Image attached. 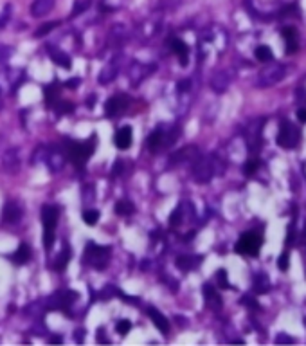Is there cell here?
Wrapping results in <instances>:
<instances>
[{
  "label": "cell",
  "mask_w": 306,
  "mask_h": 346,
  "mask_svg": "<svg viewBox=\"0 0 306 346\" xmlns=\"http://www.w3.org/2000/svg\"><path fill=\"white\" fill-rule=\"evenodd\" d=\"M54 9V0H32L31 15L34 18H42Z\"/></svg>",
  "instance_id": "obj_19"
},
{
  "label": "cell",
  "mask_w": 306,
  "mask_h": 346,
  "mask_svg": "<svg viewBox=\"0 0 306 346\" xmlns=\"http://www.w3.org/2000/svg\"><path fill=\"white\" fill-rule=\"evenodd\" d=\"M114 211L117 214H122V216H126V214L134 213V204L130 200H119L117 204H115Z\"/></svg>",
  "instance_id": "obj_29"
},
{
  "label": "cell",
  "mask_w": 306,
  "mask_h": 346,
  "mask_svg": "<svg viewBox=\"0 0 306 346\" xmlns=\"http://www.w3.org/2000/svg\"><path fill=\"white\" fill-rule=\"evenodd\" d=\"M115 294H119V289H115V287L108 285V287H107V289L101 292V297H103V299H108V297L115 296Z\"/></svg>",
  "instance_id": "obj_42"
},
{
  "label": "cell",
  "mask_w": 306,
  "mask_h": 346,
  "mask_svg": "<svg viewBox=\"0 0 306 346\" xmlns=\"http://www.w3.org/2000/svg\"><path fill=\"white\" fill-rule=\"evenodd\" d=\"M77 299V294L72 290H58L45 299V310H69V307Z\"/></svg>",
  "instance_id": "obj_6"
},
{
  "label": "cell",
  "mask_w": 306,
  "mask_h": 346,
  "mask_svg": "<svg viewBox=\"0 0 306 346\" xmlns=\"http://www.w3.org/2000/svg\"><path fill=\"white\" fill-rule=\"evenodd\" d=\"M2 168L9 173V175H15L16 171L20 170V153L16 148H11L4 153L2 157Z\"/></svg>",
  "instance_id": "obj_15"
},
{
  "label": "cell",
  "mask_w": 306,
  "mask_h": 346,
  "mask_svg": "<svg viewBox=\"0 0 306 346\" xmlns=\"http://www.w3.org/2000/svg\"><path fill=\"white\" fill-rule=\"evenodd\" d=\"M32 252H31V247L27 246V244H20V247L16 249L13 256H11V262L16 265H26L29 260H31Z\"/></svg>",
  "instance_id": "obj_25"
},
{
  "label": "cell",
  "mask_w": 306,
  "mask_h": 346,
  "mask_svg": "<svg viewBox=\"0 0 306 346\" xmlns=\"http://www.w3.org/2000/svg\"><path fill=\"white\" fill-rule=\"evenodd\" d=\"M130 330H132V323H130V321H126V319H121V321L117 323V332H119L121 335H126Z\"/></svg>",
  "instance_id": "obj_40"
},
{
  "label": "cell",
  "mask_w": 306,
  "mask_h": 346,
  "mask_svg": "<svg viewBox=\"0 0 306 346\" xmlns=\"http://www.w3.org/2000/svg\"><path fill=\"white\" fill-rule=\"evenodd\" d=\"M128 105H130L128 96L115 94V96H112V98H108L107 105H105V112H107L108 117H115V115H121V114L128 108Z\"/></svg>",
  "instance_id": "obj_11"
},
{
  "label": "cell",
  "mask_w": 306,
  "mask_h": 346,
  "mask_svg": "<svg viewBox=\"0 0 306 346\" xmlns=\"http://www.w3.org/2000/svg\"><path fill=\"white\" fill-rule=\"evenodd\" d=\"M202 292H204L205 303H207V307H209L211 310H214V312L222 310V296L218 294V290L214 289L213 285L205 283L204 289H202Z\"/></svg>",
  "instance_id": "obj_16"
},
{
  "label": "cell",
  "mask_w": 306,
  "mask_h": 346,
  "mask_svg": "<svg viewBox=\"0 0 306 346\" xmlns=\"http://www.w3.org/2000/svg\"><path fill=\"white\" fill-rule=\"evenodd\" d=\"M285 76H287V67L281 65V63H272V65L260 70V74L256 78V85H258V88L274 87Z\"/></svg>",
  "instance_id": "obj_5"
},
{
  "label": "cell",
  "mask_w": 306,
  "mask_h": 346,
  "mask_svg": "<svg viewBox=\"0 0 306 346\" xmlns=\"http://www.w3.org/2000/svg\"><path fill=\"white\" fill-rule=\"evenodd\" d=\"M216 281L220 289H232L229 280H227V271H223V269H220V271L216 272Z\"/></svg>",
  "instance_id": "obj_37"
},
{
  "label": "cell",
  "mask_w": 306,
  "mask_h": 346,
  "mask_svg": "<svg viewBox=\"0 0 306 346\" xmlns=\"http://www.w3.org/2000/svg\"><path fill=\"white\" fill-rule=\"evenodd\" d=\"M132 139H134V133H132V126H122L119 128L114 135V145L115 148L119 150H128L130 145H132Z\"/></svg>",
  "instance_id": "obj_18"
},
{
  "label": "cell",
  "mask_w": 306,
  "mask_h": 346,
  "mask_svg": "<svg viewBox=\"0 0 306 346\" xmlns=\"http://www.w3.org/2000/svg\"><path fill=\"white\" fill-rule=\"evenodd\" d=\"M56 110L58 114H69L74 110V105L72 103H69V101H56Z\"/></svg>",
  "instance_id": "obj_39"
},
{
  "label": "cell",
  "mask_w": 306,
  "mask_h": 346,
  "mask_svg": "<svg viewBox=\"0 0 306 346\" xmlns=\"http://www.w3.org/2000/svg\"><path fill=\"white\" fill-rule=\"evenodd\" d=\"M63 150L70 163L74 164V166H77L79 170H83L85 163L89 161V157L94 153V150H96V137L92 135L90 141H83V143L72 141V139H65Z\"/></svg>",
  "instance_id": "obj_2"
},
{
  "label": "cell",
  "mask_w": 306,
  "mask_h": 346,
  "mask_svg": "<svg viewBox=\"0 0 306 346\" xmlns=\"http://www.w3.org/2000/svg\"><path fill=\"white\" fill-rule=\"evenodd\" d=\"M122 171V161H117V163L114 164V168H112V175L114 177H119Z\"/></svg>",
  "instance_id": "obj_47"
},
{
  "label": "cell",
  "mask_w": 306,
  "mask_h": 346,
  "mask_svg": "<svg viewBox=\"0 0 306 346\" xmlns=\"http://www.w3.org/2000/svg\"><path fill=\"white\" fill-rule=\"evenodd\" d=\"M117 74H119V63L115 62V60H112V62L101 70V74L97 76V82L103 83V85H108V83H112L115 78H117Z\"/></svg>",
  "instance_id": "obj_20"
},
{
  "label": "cell",
  "mask_w": 306,
  "mask_h": 346,
  "mask_svg": "<svg viewBox=\"0 0 306 346\" xmlns=\"http://www.w3.org/2000/svg\"><path fill=\"white\" fill-rule=\"evenodd\" d=\"M110 264V249L103 246H96V244H87L83 251V265H89L96 271H103L107 269Z\"/></svg>",
  "instance_id": "obj_3"
},
{
  "label": "cell",
  "mask_w": 306,
  "mask_h": 346,
  "mask_svg": "<svg viewBox=\"0 0 306 346\" xmlns=\"http://www.w3.org/2000/svg\"><path fill=\"white\" fill-rule=\"evenodd\" d=\"M297 117H299L301 123H306V108H301L299 112H297Z\"/></svg>",
  "instance_id": "obj_49"
},
{
  "label": "cell",
  "mask_w": 306,
  "mask_h": 346,
  "mask_svg": "<svg viewBox=\"0 0 306 346\" xmlns=\"http://www.w3.org/2000/svg\"><path fill=\"white\" fill-rule=\"evenodd\" d=\"M97 343H108V339L105 337V334H97Z\"/></svg>",
  "instance_id": "obj_51"
},
{
  "label": "cell",
  "mask_w": 306,
  "mask_h": 346,
  "mask_svg": "<svg viewBox=\"0 0 306 346\" xmlns=\"http://www.w3.org/2000/svg\"><path fill=\"white\" fill-rule=\"evenodd\" d=\"M69 260H70V251H69V247H65L63 252L56 258L54 269H56V271H63L65 267H67V264H69Z\"/></svg>",
  "instance_id": "obj_32"
},
{
  "label": "cell",
  "mask_w": 306,
  "mask_h": 346,
  "mask_svg": "<svg viewBox=\"0 0 306 346\" xmlns=\"http://www.w3.org/2000/svg\"><path fill=\"white\" fill-rule=\"evenodd\" d=\"M150 70H155V65H144V63L139 62L132 63V67H130V82H132V85H139L144 78L152 74Z\"/></svg>",
  "instance_id": "obj_14"
},
{
  "label": "cell",
  "mask_w": 306,
  "mask_h": 346,
  "mask_svg": "<svg viewBox=\"0 0 306 346\" xmlns=\"http://www.w3.org/2000/svg\"><path fill=\"white\" fill-rule=\"evenodd\" d=\"M242 303L243 305H245V307H249V309H260V307H258V303H256V299H252V297H249V296H245L242 299Z\"/></svg>",
  "instance_id": "obj_45"
},
{
  "label": "cell",
  "mask_w": 306,
  "mask_h": 346,
  "mask_svg": "<svg viewBox=\"0 0 306 346\" xmlns=\"http://www.w3.org/2000/svg\"><path fill=\"white\" fill-rule=\"evenodd\" d=\"M281 34L287 38V52L288 54H293L297 50V29L295 27H283L281 29Z\"/></svg>",
  "instance_id": "obj_23"
},
{
  "label": "cell",
  "mask_w": 306,
  "mask_h": 346,
  "mask_svg": "<svg viewBox=\"0 0 306 346\" xmlns=\"http://www.w3.org/2000/svg\"><path fill=\"white\" fill-rule=\"evenodd\" d=\"M58 25H60V22H58V20H54V22H47V24L40 25L38 29L34 31V36H36V38L45 36V34H49V33H51L54 27H58Z\"/></svg>",
  "instance_id": "obj_33"
},
{
  "label": "cell",
  "mask_w": 306,
  "mask_h": 346,
  "mask_svg": "<svg viewBox=\"0 0 306 346\" xmlns=\"http://www.w3.org/2000/svg\"><path fill=\"white\" fill-rule=\"evenodd\" d=\"M128 36V31L124 25H114L112 29H110V34H108V44L110 45H121Z\"/></svg>",
  "instance_id": "obj_24"
},
{
  "label": "cell",
  "mask_w": 306,
  "mask_h": 346,
  "mask_svg": "<svg viewBox=\"0 0 306 346\" xmlns=\"http://www.w3.org/2000/svg\"><path fill=\"white\" fill-rule=\"evenodd\" d=\"M275 343H277V345H292L293 339L290 337V335L281 334V335H277V337H275Z\"/></svg>",
  "instance_id": "obj_44"
},
{
  "label": "cell",
  "mask_w": 306,
  "mask_h": 346,
  "mask_svg": "<svg viewBox=\"0 0 306 346\" xmlns=\"http://www.w3.org/2000/svg\"><path fill=\"white\" fill-rule=\"evenodd\" d=\"M177 137H179V132H166V130H162V128H157V130H153L152 133H150V137H148V148H150V151H153V153H157V151L164 150L166 146H169L173 143V141H177Z\"/></svg>",
  "instance_id": "obj_8"
},
{
  "label": "cell",
  "mask_w": 306,
  "mask_h": 346,
  "mask_svg": "<svg viewBox=\"0 0 306 346\" xmlns=\"http://www.w3.org/2000/svg\"><path fill=\"white\" fill-rule=\"evenodd\" d=\"M56 85H47L44 88L45 94V101H47V107H54V103L58 101V94H56Z\"/></svg>",
  "instance_id": "obj_30"
},
{
  "label": "cell",
  "mask_w": 306,
  "mask_h": 346,
  "mask_svg": "<svg viewBox=\"0 0 306 346\" xmlns=\"http://www.w3.org/2000/svg\"><path fill=\"white\" fill-rule=\"evenodd\" d=\"M263 238L258 233H245L242 238L238 240L236 252L240 254H249V256H256L260 249H261Z\"/></svg>",
  "instance_id": "obj_10"
},
{
  "label": "cell",
  "mask_w": 306,
  "mask_h": 346,
  "mask_svg": "<svg viewBox=\"0 0 306 346\" xmlns=\"http://www.w3.org/2000/svg\"><path fill=\"white\" fill-rule=\"evenodd\" d=\"M258 168H260V161L256 157L249 159L247 163H245V166H243V171H245V175H254L256 171H258Z\"/></svg>",
  "instance_id": "obj_36"
},
{
  "label": "cell",
  "mask_w": 306,
  "mask_h": 346,
  "mask_svg": "<svg viewBox=\"0 0 306 346\" xmlns=\"http://www.w3.org/2000/svg\"><path fill=\"white\" fill-rule=\"evenodd\" d=\"M263 119H256L250 123L249 130H247V141H249L250 150L258 151L261 146V128H263Z\"/></svg>",
  "instance_id": "obj_13"
},
{
  "label": "cell",
  "mask_w": 306,
  "mask_h": 346,
  "mask_svg": "<svg viewBox=\"0 0 306 346\" xmlns=\"http://www.w3.org/2000/svg\"><path fill=\"white\" fill-rule=\"evenodd\" d=\"M58 218H60V211H58L56 206L52 204H47L42 208V222H44V247L47 251L52 249V244H54V238H56V224Z\"/></svg>",
  "instance_id": "obj_4"
},
{
  "label": "cell",
  "mask_w": 306,
  "mask_h": 346,
  "mask_svg": "<svg viewBox=\"0 0 306 346\" xmlns=\"http://www.w3.org/2000/svg\"><path fill=\"white\" fill-rule=\"evenodd\" d=\"M49 54H51V60L56 65L63 67V69H70V58L69 54H65L63 50L56 49V47H49Z\"/></svg>",
  "instance_id": "obj_27"
},
{
  "label": "cell",
  "mask_w": 306,
  "mask_h": 346,
  "mask_svg": "<svg viewBox=\"0 0 306 346\" xmlns=\"http://www.w3.org/2000/svg\"><path fill=\"white\" fill-rule=\"evenodd\" d=\"M90 4H92L90 0H76V2H74V7H72V11H70V18H74V16H77V15L85 13L90 7Z\"/></svg>",
  "instance_id": "obj_31"
},
{
  "label": "cell",
  "mask_w": 306,
  "mask_h": 346,
  "mask_svg": "<svg viewBox=\"0 0 306 346\" xmlns=\"http://www.w3.org/2000/svg\"><path fill=\"white\" fill-rule=\"evenodd\" d=\"M225 166L216 155H202L193 161V179L200 184L209 182L214 175H222Z\"/></svg>",
  "instance_id": "obj_1"
},
{
  "label": "cell",
  "mask_w": 306,
  "mask_h": 346,
  "mask_svg": "<svg viewBox=\"0 0 306 346\" xmlns=\"http://www.w3.org/2000/svg\"><path fill=\"white\" fill-rule=\"evenodd\" d=\"M301 139V132L297 126H293L290 121H283L279 125V132H277V145L285 150H292L297 146Z\"/></svg>",
  "instance_id": "obj_7"
},
{
  "label": "cell",
  "mask_w": 306,
  "mask_h": 346,
  "mask_svg": "<svg viewBox=\"0 0 306 346\" xmlns=\"http://www.w3.org/2000/svg\"><path fill=\"white\" fill-rule=\"evenodd\" d=\"M277 267H279L281 271H287L288 269V252H283L277 260Z\"/></svg>",
  "instance_id": "obj_43"
},
{
  "label": "cell",
  "mask_w": 306,
  "mask_h": 346,
  "mask_svg": "<svg viewBox=\"0 0 306 346\" xmlns=\"http://www.w3.org/2000/svg\"><path fill=\"white\" fill-rule=\"evenodd\" d=\"M169 47H171V50L175 52V54H179L180 58V65H187V54H189V47H187V44L185 42H182L180 38H171L169 40Z\"/></svg>",
  "instance_id": "obj_21"
},
{
  "label": "cell",
  "mask_w": 306,
  "mask_h": 346,
  "mask_svg": "<svg viewBox=\"0 0 306 346\" xmlns=\"http://www.w3.org/2000/svg\"><path fill=\"white\" fill-rule=\"evenodd\" d=\"M305 325H306V319H305Z\"/></svg>",
  "instance_id": "obj_53"
},
{
  "label": "cell",
  "mask_w": 306,
  "mask_h": 346,
  "mask_svg": "<svg viewBox=\"0 0 306 346\" xmlns=\"http://www.w3.org/2000/svg\"><path fill=\"white\" fill-rule=\"evenodd\" d=\"M51 343H52V345H58V343H63V337H61V335H54V337H51Z\"/></svg>",
  "instance_id": "obj_50"
},
{
  "label": "cell",
  "mask_w": 306,
  "mask_h": 346,
  "mask_svg": "<svg viewBox=\"0 0 306 346\" xmlns=\"http://www.w3.org/2000/svg\"><path fill=\"white\" fill-rule=\"evenodd\" d=\"M87 107H94V96H92V98H90V99H87Z\"/></svg>",
  "instance_id": "obj_52"
},
{
  "label": "cell",
  "mask_w": 306,
  "mask_h": 346,
  "mask_svg": "<svg viewBox=\"0 0 306 346\" xmlns=\"http://www.w3.org/2000/svg\"><path fill=\"white\" fill-rule=\"evenodd\" d=\"M230 82H232V74H230L229 70H216L214 74L211 76L209 85L214 92L222 94V92H225V90L229 88Z\"/></svg>",
  "instance_id": "obj_12"
},
{
  "label": "cell",
  "mask_w": 306,
  "mask_h": 346,
  "mask_svg": "<svg viewBox=\"0 0 306 346\" xmlns=\"http://www.w3.org/2000/svg\"><path fill=\"white\" fill-rule=\"evenodd\" d=\"M97 220H99V211H96V209H87V211H83V222L87 226H96Z\"/></svg>",
  "instance_id": "obj_35"
},
{
  "label": "cell",
  "mask_w": 306,
  "mask_h": 346,
  "mask_svg": "<svg viewBox=\"0 0 306 346\" xmlns=\"http://www.w3.org/2000/svg\"><path fill=\"white\" fill-rule=\"evenodd\" d=\"M189 87H191V82H189V80H182V82L179 83V90H180V92H187V90H189Z\"/></svg>",
  "instance_id": "obj_48"
},
{
  "label": "cell",
  "mask_w": 306,
  "mask_h": 346,
  "mask_svg": "<svg viewBox=\"0 0 306 346\" xmlns=\"http://www.w3.org/2000/svg\"><path fill=\"white\" fill-rule=\"evenodd\" d=\"M44 161H45V164L49 166V170H51L52 173H58L60 170H63L65 161H67V155H65L63 146H56V145L45 146L44 148Z\"/></svg>",
  "instance_id": "obj_9"
},
{
  "label": "cell",
  "mask_w": 306,
  "mask_h": 346,
  "mask_svg": "<svg viewBox=\"0 0 306 346\" xmlns=\"http://www.w3.org/2000/svg\"><path fill=\"white\" fill-rule=\"evenodd\" d=\"M2 218H4V222H7V224H16V222H20V218H22V206L15 200L6 202L4 211H2Z\"/></svg>",
  "instance_id": "obj_17"
},
{
  "label": "cell",
  "mask_w": 306,
  "mask_h": 346,
  "mask_svg": "<svg viewBox=\"0 0 306 346\" xmlns=\"http://www.w3.org/2000/svg\"><path fill=\"white\" fill-rule=\"evenodd\" d=\"M256 58L260 60V62H270L274 54H272V50L268 49L267 45H260L258 49H256Z\"/></svg>",
  "instance_id": "obj_34"
},
{
  "label": "cell",
  "mask_w": 306,
  "mask_h": 346,
  "mask_svg": "<svg viewBox=\"0 0 306 346\" xmlns=\"http://www.w3.org/2000/svg\"><path fill=\"white\" fill-rule=\"evenodd\" d=\"M13 54V49L7 45H0V62H6L7 58Z\"/></svg>",
  "instance_id": "obj_41"
},
{
  "label": "cell",
  "mask_w": 306,
  "mask_h": 346,
  "mask_svg": "<svg viewBox=\"0 0 306 346\" xmlns=\"http://www.w3.org/2000/svg\"><path fill=\"white\" fill-rule=\"evenodd\" d=\"M202 264V256H180L177 260V267L180 271H193Z\"/></svg>",
  "instance_id": "obj_26"
},
{
  "label": "cell",
  "mask_w": 306,
  "mask_h": 346,
  "mask_svg": "<svg viewBox=\"0 0 306 346\" xmlns=\"http://www.w3.org/2000/svg\"><path fill=\"white\" fill-rule=\"evenodd\" d=\"M252 283H254V290L258 292V294H265V292L270 290V281H268L267 274H263V272L254 274V278H252Z\"/></svg>",
  "instance_id": "obj_28"
},
{
  "label": "cell",
  "mask_w": 306,
  "mask_h": 346,
  "mask_svg": "<svg viewBox=\"0 0 306 346\" xmlns=\"http://www.w3.org/2000/svg\"><path fill=\"white\" fill-rule=\"evenodd\" d=\"M180 224H182V206L173 209L171 216H169V226H180Z\"/></svg>",
  "instance_id": "obj_38"
},
{
  "label": "cell",
  "mask_w": 306,
  "mask_h": 346,
  "mask_svg": "<svg viewBox=\"0 0 306 346\" xmlns=\"http://www.w3.org/2000/svg\"><path fill=\"white\" fill-rule=\"evenodd\" d=\"M148 315H150V319L153 321V325L159 328L160 332H164V334L169 332V323H168V319L164 317V314H162L160 310L150 307V309H148Z\"/></svg>",
  "instance_id": "obj_22"
},
{
  "label": "cell",
  "mask_w": 306,
  "mask_h": 346,
  "mask_svg": "<svg viewBox=\"0 0 306 346\" xmlns=\"http://www.w3.org/2000/svg\"><path fill=\"white\" fill-rule=\"evenodd\" d=\"M81 83V80L79 78H70V80H67L65 82V87L67 88H77V85Z\"/></svg>",
  "instance_id": "obj_46"
}]
</instances>
